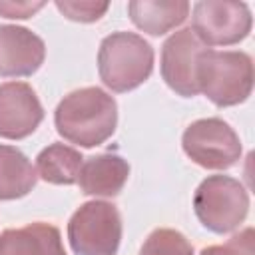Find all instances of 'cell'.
Wrapping results in <instances>:
<instances>
[{
  "label": "cell",
  "instance_id": "obj_6",
  "mask_svg": "<svg viewBox=\"0 0 255 255\" xmlns=\"http://www.w3.org/2000/svg\"><path fill=\"white\" fill-rule=\"evenodd\" d=\"M195 209L205 227H211L213 231H229L243 219L247 197L233 179L211 177L199 187Z\"/></svg>",
  "mask_w": 255,
  "mask_h": 255
},
{
  "label": "cell",
  "instance_id": "obj_10",
  "mask_svg": "<svg viewBox=\"0 0 255 255\" xmlns=\"http://www.w3.org/2000/svg\"><path fill=\"white\" fill-rule=\"evenodd\" d=\"M44 58V44L26 28L0 26V72L30 74Z\"/></svg>",
  "mask_w": 255,
  "mask_h": 255
},
{
  "label": "cell",
  "instance_id": "obj_17",
  "mask_svg": "<svg viewBox=\"0 0 255 255\" xmlns=\"http://www.w3.org/2000/svg\"><path fill=\"white\" fill-rule=\"evenodd\" d=\"M56 6L64 16L82 22L98 20L108 10V2H56Z\"/></svg>",
  "mask_w": 255,
  "mask_h": 255
},
{
  "label": "cell",
  "instance_id": "obj_7",
  "mask_svg": "<svg viewBox=\"0 0 255 255\" xmlns=\"http://www.w3.org/2000/svg\"><path fill=\"white\" fill-rule=\"evenodd\" d=\"M187 153L201 165L227 167L239 155V141L227 124L203 120L193 124L183 137Z\"/></svg>",
  "mask_w": 255,
  "mask_h": 255
},
{
  "label": "cell",
  "instance_id": "obj_16",
  "mask_svg": "<svg viewBox=\"0 0 255 255\" xmlns=\"http://www.w3.org/2000/svg\"><path fill=\"white\" fill-rule=\"evenodd\" d=\"M141 255H191V247L175 231H155L141 249Z\"/></svg>",
  "mask_w": 255,
  "mask_h": 255
},
{
  "label": "cell",
  "instance_id": "obj_3",
  "mask_svg": "<svg viewBox=\"0 0 255 255\" xmlns=\"http://www.w3.org/2000/svg\"><path fill=\"white\" fill-rule=\"evenodd\" d=\"M195 70L199 72V80L205 82V92L209 98L223 106V104H235L243 100L249 94V88L231 82L229 78L237 82L251 84V62L245 54L237 52H201L195 62Z\"/></svg>",
  "mask_w": 255,
  "mask_h": 255
},
{
  "label": "cell",
  "instance_id": "obj_12",
  "mask_svg": "<svg viewBox=\"0 0 255 255\" xmlns=\"http://www.w3.org/2000/svg\"><path fill=\"white\" fill-rule=\"evenodd\" d=\"M129 16L137 28L149 34H163L169 28L181 24L189 12L187 2H129Z\"/></svg>",
  "mask_w": 255,
  "mask_h": 255
},
{
  "label": "cell",
  "instance_id": "obj_2",
  "mask_svg": "<svg viewBox=\"0 0 255 255\" xmlns=\"http://www.w3.org/2000/svg\"><path fill=\"white\" fill-rule=\"evenodd\" d=\"M151 48L135 34L118 32L102 42L100 72L114 90H129L143 82L151 70Z\"/></svg>",
  "mask_w": 255,
  "mask_h": 255
},
{
  "label": "cell",
  "instance_id": "obj_15",
  "mask_svg": "<svg viewBox=\"0 0 255 255\" xmlns=\"http://www.w3.org/2000/svg\"><path fill=\"white\" fill-rule=\"evenodd\" d=\"M82 155L64 145H52L38 157L40 175L52 183H74L80 171Z\"/></svg>",
  "mask_w": 255,
  "mask_h": 255
},
{
  "label": "cell",
  "instance_id": "obj_4",
  "mask_svg": "<svg viewBox=\"0 0 255 255\" xmlns=\"http://www.w3.org/2000/svg\"><path fill=\"white\" fill-rule=\"evenodd\" d=\"M72 247L82 255H112L120 241V219L108 203H88L70 223Z\"/></svg>",
  "mask_w": 255,
  "mask_h": 255
},
{
  "label": "cell",
  "instance_id": "obj_19",
  "mask_svg": "<svg viewBox=\"0 0 255 255\" xmlns=\"http://www.w3.org/2000/svg\"><path fill=\"white\" fill-rule=\"evenodd\" d=\"M203 255H239V249H237V241H233L231 245H227L225 249L223 247H211V249H205ZM241 255H251V247L245 249V253Z\"/></svg>",
  "mask_w": 255,
  "mask_h": 255
},
{
  "label": "cell",
  "instance_id": "obj_18",
  "mask_svg": "<svg viewBox=\"0 0 255 255\" xmlns=\"http://www.w3.org/2000/svg\"><path fill=\"white\" fill-rule=\"evenodd\" d=\"M42 6V2H0V14L6 18H30Z\"/></svg>",
  "mask_w": 255,
  "mask_h": 255
},
{
  "label": "cell",
  "instance_id": "obj_13",
  "mask_svg": "<svg viewBox=\"0 0 255 255\" xmlns=\"http://www.w3.org/2000/svg\"><path fill=\"white\" fill-rule=\"evenodd\" d=\"M128 175V165L118 157H96L92 159L82 175V187L86 193L114 195L122 187Z\"/></svg>",
  "mask_w": 255,
  "mask_h": 255
},
{
  "label": "cell",
  "instance_id": "obj_8",
  "mask_svg": "<svg viewBox=\"0 0 255 255\" xmlns=\"http://www.w3.org/2000/svg\"><path fill=\"white\" fill-rule=\"evenodd\" d=\"M201 54L199 38L191 28L177 32L163 46V76L167 84L189 96L197 92L195 86V62Z\"/></svg>",
  "mask_w": 255,
  "mask_h": 255
},
{
  "label": "cell",
  "instance_id": "obj_1",
  "mask_svg": "<svg viewBox=\"0 0 255 255\" xmlns=\"http://www.w3.org/2000/svg\"><path fill=\"white\" fill-rule=\"evenodd\" d=\"M58 131L82 145H96L106 139L116 126V104L98 88H88L68 96L56 112Z\"/></svg>",
  "mask_w": 255,
  "mask_h": 255
},
{
  "label": "cell",
  "instance_id": "obj_5",
  "mask_svg": "<svg viewBox=\"0 0 255 255\" xmlns=\"http://www.w3.org/2000/svg\"><path fill=\"white\" fill-rule=\"evenodd\" d=\"M251 14L243 2L205 0L193 6V34L207 44H233L247 36Z\"/></svg>",
  "mask_w": 255,
  "mask_h": 255
},
{
  "label": "cell",
  "instance_id": "obj_9",
  "mask_svg": "<svg viewBox=\"0 0 255 255\" xmlns=\"http://www.w3.org/2000/svg\"><path fill=\"white\" fill-rule=\"evenodd\" d=\"M42 120L40 104L26 84H6L0 88V133L22 137Z\"/></svg>",
  "mask_w": 255,
  "mask_h": 255
},
{
  "label": "cell",
  "instance_id": "obj_14",
  "mask_svg": "<svg viewBox=\"0 0 255 255\" xmlns=\"http://www.w3.org/2000/svg\"><path fill=\"white\" fill-rule=\"evenodd\" d=\"M32 185L34 169L26 157L12 147H0V197L24 195Z\"/></svg>",
  "mask_w": 255,
  "mask_h": 255
},
{
  "label": "cell",
  "instance_id": "obj_11",
  "mask_svg": "<svg viewBox=\"0 0 255 255\" xmlns=\"http://www.w3.org/2000/svg\"><path fill=\"white\" fill-rule=\"evenodd\" d=\"M0 255H66L54 227L32 225L20 231H6L0 237Z\"/></svg>",
  "mask_w": 255,
  "mask_h": 255
}]
</instances>
